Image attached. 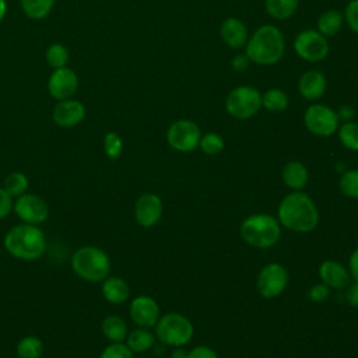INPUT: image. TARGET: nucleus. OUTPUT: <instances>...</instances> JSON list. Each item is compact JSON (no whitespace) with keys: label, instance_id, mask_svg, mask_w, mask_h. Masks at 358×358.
Instances as JSON below:
<instances>
[{"label":"nucleus","instance_id":"nucleus-1","mask_svg":"<svg viewBox=\"0 0 358 358\" xmlns=\"http://www.w3.org/2000/svg\"><path fill=\"white\" fill-rule=\"evenodd\" d=\"M250 63L257 66L277 64L285 53V39L281 29L273 24L259 27L245 45Z\"/></svg>","mask_w":358,"mask_h":358},{"label":"nucleus","instance_id":"nucleus-2","mask_svg":"<svg viewBox=\"0 0 358 358\" xmlns=\"http://www.w3.org/2000/svg\"><path fill=\"white\" fill-rule=\"evenodd\" d=\"M278 221L294 232H309L319 222V213L313 200L302 192L287 194L278 206Z\"/></svg>","mask_w":358,"mask_h":358},{"label":"nucleus","instance_id":"nucleus-3","mask_svg":"<svg viewBox=\"0 0 358 358\" xmlns=\"http://www.w3.org/2000/svg\"><path fill=\"white\" fill-rule=\"evenodd\" d=\"M3 245L13 257L31 262L45 255L46 236L38 225L21 222L6 232Z\"/></svg>","mask_w":358,"mask_h":358},{"label":"nucleus","instance_id":"nucleus-4","mask_svg":"<svg viewBox=\"0 0 358 358\" xmlns=\"http://www.w3.org/2000/svg\"><path fill=\"white\" fill-rule=\"evenodd\" d=\"M74 274L90 282H101L110 273V259L108 253L92 245L78 248L71 256Z\"/></svg>","mask_w":358,"mask_h":358},{"label":"nucleus","instance_id":"nucleus-5","mask_svg":"<svg viewBox=\"0 0 358 358\" xmlns=\"http://www.w3.org/2000/svg\"><path fill=\"white\" fill-rule=\"evenodd\" d=\"M280 235V222L270 214H253L241 224L242 239L255 248H270L277 243Z\"/></svg>","mask_w":358,"mask_h":358},{"label":"nucleus","instance_id":"nucleus-6","mask_svg":"<svg viewBox=\"0 0 358 358\" xmlns=\"http://www.w3.org/2000/svg\"><path fill=\"white\" fill-rule=\"evenodd\" d=\"M155 337L165 345L182 347L192 340L193 324L180 313H166L155 324Z\"/></svg>","mask_w":358,"mask_h":358},{"label":"nucleus","instance_id":"nucleus-7","mask_svg":"<svg viewBox=\"0 0 358 358\" xmlns=\"http://www.w3.org/2000/svg\"><path fill=\"white\" fill-rule=\"evenodd\" d=\"M262 109V94L252 85H238L229 91L225 98V110L229 116L246 120L253 117Z\"/></svg>","mask_w":358,"mask_h":358},{"label":"nucleus","instance_id":"nucleus-8","mask_svg":"<svg viewBox=\"0 0 358 358\" xmlns=\"http://www.w3.org/2000/svg\"><path fill=\"white\" fill-rule=\"evenodd\" d=\"M294 52L296 56L309 63H319L329 55L330 46L327 38L317 29H302L294 39Z\"/></svg>","mask_w":358,"mask_h":358},{"label":"nucleus","instance_id":"nucleus-9","mask_svg":"<svg viewBox=\"0 0 358 358\" xmlns=\"http://www.w3.org/2000/svg\"><path fill=\"white\" fill-rule=\"evenodd\" d=\"M303 123L308 131L317 137H329L334 134L340 126L336 110L324 103L309 105L303 113Z\"/></svg>","mask_w":358,"mask_h":358},{"label":"nucleus","instance_id":"nucleus-10","mask_svg":"<svg viewBox=\"0 0 358 358\" xmlns=\"http://www.w3.org/2000/svg\"><path fill=\"white\" fill-rule=\"evenodd\" d=\"M201 138L200 127L189 119L173 122L166 130L168 144L179 152H190L199 147Z\"/></svg>","mask_w":358,"mask_h":358},{"label":"nucleus","instance_id":"nucleus-11","mask_svg":"<svg viewBox=\"0 0 358 358\" xmlns=\"http://www.w3.org/2000/svg\"><path fill=\"white\" fill-rule=\"evenodd\" d=\"M13 211L21 220V222L39 225L48 220L49 207L48 203L38 194L24 193L17 197L13 206Z\"/></svg>","mask_w":358,"mask_h":358},{"label":"nucleus","instance_id":"nucleus-12","mask_svg":"<svg viewBox=\"0 0 358 358\" xmlns=\"http://www.w3.org/2000/svg\"><path fill=\"white\" fill-rule=\"evenodd\" d=\"M288 273L278 263L266 264L257 275V289L263 298L278 296L287 287Z\"/></svg>","mask_w":358,"mask_h":358},{"label":"nucleus","instance_id":"nucleus-13","mask_svg":"<svg viewBox=\"0 0 358 358\" xmlns=\"http://www.w3.org/2000/svg\"><path fill=\"white\" fill-rule=\"evenodd\" d=\"M78 90V77L69 67L55 69L48 80V91L56 101L71 98Z\"/></svg>","mask_w":358,"mask_h":358},{"label":"nucleus","instance_id":"nucleus-14","mask_svg":"<svg viewBox=\"0 0 358 358\" xmlns=\"http://www.w3.org/2000/svg\"><path fill=\"white\" fill-rule=\"evenodd\" d=\"M129 313L138 327L150 329L159 319V306L157 301L148 295H138L130 302Z\"/></svg>","mask_w":358,"mask_h":358},{"label":"nucleus","instance_id":"nucleus-15","mask_svg":"<svg viewBox=\"0 0 358 358\" xmlns=\"http://www.w3.org/2000/svg\"><path fill=\"white\" fill-rule=\"evenodd\" d=\"M85 117V106L73 98L59 101L52 110V120L56 126L71 129L80 124Z\"/></svg>","mask_w":358,"mask_h":358},{"label":"nucleus","instance_id":"nucleus-16","mask_svg":"<svg viewBox=\"0 0 358 358\" xmlns=\"http://www.w3.org/2000/svg\"><path fill=\"white\" fill-rule=\"evenodd\" d=\"M162 215V200L155 193L141 194L134 204V218L144 228L154 227Z\"/></svg>","mask_w":358,"mask_h":358},{"label":"nucleus","instance_id":"nucleus-17","mask_svg":"<svg viewBox=\"0 0 358 358\" xmlns=\"http://www.w3.org/2000/svg\"><path fill=\"white\" fill-rule=\"evenodd\" d=\"M327 90L326 76L319 70H308L298 80L299 95L306 101L320 99Z\"/></svg>","mask_w":358,"mask_h":358},{"label":"nucleus","instance_id":"nucleus-18","mask_svg":"<svg viewBox=\"0 0 358 358\" xmlns=\"http://www.w3.org/2000/svg\"><path fill=\"white\" fill-rule=\"evenodd\" d=\"M220 35L222 42L231 49L245 48L249 39V32L245 22L236 17H228L221 22Z\"/></svg>","mask_w":358,"mask_h":358},{"label":"nucleus","instance_id":"nucleus-19","mask_svg":"<svg viewBox=\"0 0 358 358\" xmlns=\"http://www.w3.org/2000/svg\"><path fill=\"white\" fill-rule=\"evenodd\" d=\"M319 275L329 288H344L350 284V271L336 260H326L319 267Z\"/></svg>","mask_w":358,"mask_h":358},{"label":"nucleus","instance_id":"nucleus-20","mask_svg":"<svg viewBox=\"0 0 358 358\" xmlns=\"http://www.w3.org/2000/svg\"><path fill=\"white\" fill-rule=\"evenodd\" d=\"M101 292L103 298L113 305L123 303L129 299L130 288L126 280L116 275H108L105 280H102Z\"/></svg>","mask_w":358,"mask_h":358},{"label":"nucleus","instance_id":"nucleus-21","mask_svg":"<svg viewBox=\"0 0 358 358\" xmlns=\"http://www.w3.org/2000/svg\"><path fill=\"white\" fill-rule=\"evenodd\" d=\"M308 178V169L299 161H289L282 169V180L294 192H301L306 186Z\"/></svg>","mask_w":358,"mask_h":358},{"label":"nucleus","instance_id":"nucleus-22","mask_svg":"<svg viewBox=\"0 0 358 358\" xmlns=\"http://www.w3.org/2000/svg\"><path fill=\"white\" fill-rule=\"evenodd\" d=\"M344 25V17H343V13L338 11V10H326L323 11L317 21H316V29L326 38H330V36H334L337 35L341 28Z\"/></svg>","mask_w":358,"mask_h":358},{"label":"nucleus","instance_id":"nucleus-23","mask_svg":"<svg viewBox=\"0 0 358 358\" xmlns=\"http://www.w3.org/2000/svg\"><path fill=\"white\" fill-rule=\"evenodd\" d=\"M101 331L110 343H123L129 334L126 322L117 315L106 316L101 323Z\"/></svg>","mask_w":358,"mask_h":358},{"label":"nucleus","instance_id":"nucleus-24","mask_svg":"<svg viewBox=\"0 0 358 358\" xmlns=\"http://www.w3.org/2000/svg\"><path fill=\"white\" fill-rule=\"evenodd\" d=\"M126 344L127 347L137 354L145 352L148 351L154 343H155V334L151 333L148 329L145 327H137L133 331H130L126 337Z\"/></svg>","mask_w":358,"mask_h":358},{"label":"nucleus","instance_id":"nucleus-25","mask_svg":"<svg viewBox=\"0 0 358 358\" xmlns=\"http://www.w3.org/2000/svg\"><path fill=\"white\" fill-rule=\"evenodd\" d=\"M298 6L299 0H264L267 14L277 21L291 18L296 13Z\"/></svg>","mask_w":358,"mask_h":358},{"label":"nucleus","instance_id":"nucleus-26","mask_svg":"<svg viewBox=\"0 0 358 358\" xmlns=\"http://www.w3.org/2000/svg\"><path fill=\"white\" fill-rule=\"evenodd\" d=\"M289 105L288 94L281 88H270L262 94V108L268 112H284Z\"/></svg>","mask_w":358,"mask_h":358},{"label":"nucleus","instance_id":"nucleus-27","mask_svg":"<svg viewBox=\"0 0 358 358\" xmlns=\"http://www.w3.org/2000/svg\"><path fill=\"white\" fill-rule=\"evenodd\" d=\"M43 351H45L43 343L36 336L22 337L15 347V352L18 358H41L43 355Z\"/></svg>","mask_w":358,"mask_h":358},{"label":"nucleus","instance_id":"nucleus-28","mask_svg":"<svg viewBox=\"0 0 358 358\" xmlns=\"http://www.w3.org/2000/svg\"><path fill=\"white\" fill-rule=\"evenodd\" d=\"M13 199H17L20 196H22L24 193H27L28 187H29V180L27 178L25 173L15 171L8 173L4 180H3V186H1Z\"/></svg>","mask_w":358,"mask_h":358},{"label":"nucleus","instance_id":"nucleus-29","mask_svg":"<svg viewBox=\"0 0 358 358\" xmlns=\"http://www.w3.org/2000/svg\"><path fill=\"white\" fill-rule=\"evenodd\" d=\"M55 0H21L24 14L31 20L45 18L53 8Z\"/></svg>","mask_w":358,"mask_h":358},{"label":"nucleus","instance_id":"nucleus-30","mask_svg":"<svg viewBox=\"0 0 358 358\" xmlns=\"http://www.w3.org/2000/svg\"><path fill=\"white\" fill-rule=\"evenodd\" d=\"M338 133V140L340 143L351 150V151H358V123L351 120L341 123L337 129Z\"/></svg>","mask_w":358,"mask_h":358},{"label":"nucleus","instance_id":"nucleus-31","mask_svg":"<svg viewBox=\"0 0 358 358\" xmlns=\"http://www.w3.org/2000/svg\"><path fill=\"white\" fill-rule=\"evenodd\" d=\"M45 59L50 67L60 69L66 67L69 63V50L62 43H52L45 53Z\"/></svg>","mask_w":358,"mask_h":358},{"label":"nucleus","instance_id":"nucleus-32","mask_svg":"<svg viewBox=\"0 0 358 358\" xmlns=\"http://www.w3.org/2000/svg\"><path fill=\"white\" fill-rule=\"evenodd\" d=\"M340 190L351 199H358V169L345 171L338 180Z\"/></svg>","mask_w":358,"mask_h":358},{"label":"nucleus","instance_id":"nucleus-33","mask_svg":"<svg viewBox=\"0 0 358 358\" xmlns=\"http://www.w3.org/2000/svg\"><path fill=\"white\" fill-rule=\"evenodd\" d=\"M103 151L108 158L117 159L123 152V140L119 133L108 131L103 137Z\"/></svg>","mask_w":358,"mask_h":358},{"label":"nucleus","instance_id":"nucleus-34","mask_svg":"<svg viewBox=\"0 0 358 358\" xmlns=\"http://www.w3.org/2000/svg\"><path fill=\"white\" fill-rule=\"evenodd\" d=\"M199 147L207 155H217L224 150V140L217 133H207L201 136Z\"/></svg>","mask_w":358,"mask_h":358},{"label":"nucleus","instance_id":"nucleus-35","mask_svg":"<svg viewBox=\"0 0 358 358\" xmlns=\"http://www.w3.org/2000/svg\"><path fill=\"white\" fill-rule=\"evenodd\" d=\"M99 358H134V352L124 343H110L102 350Z\"/></svg>","mask_w":358,"mask_h":358},{"label":"nucleus","instance_id":"nucleus-36","mask_svg":"<svg viewBox=\"0 0 358 358\" xmlns=\"http://www.w3.org/2000/svg\"><path fill=\"white\" fill-rule=\"evenodd\" d=\"M344 22L348 28L358 35V0H350L343 11Z\"/></svg>","mask_w":358,"mask_h":358},{"label":"nucleus","instance_id":"nucleus-37","mask_svg":"<svg viewBox=\"0 0 358 358\" xmlns=\"http://www.w3.org/2000/svg\"><path fill=\"white\" fill-rule=\"evenodd\" d=\"M329 291H330V288H329L326 284H315V285L309 289L308 298H309L312 302L319 303V302H323V301L327 299Z\"/></svg>","mask_w":358,"mask_h":358},{"label":"nucleus","instance_id":"nucleus-38","mask_svg":"<svg viewBox=\"0 0 358 358\" xmlns=\"http://www.w3.org/2000/svg\"><path fill=\"white\" fill-rule=\"evenodd\" d=\"M13 197L3 187H0V221L8 217V214L13 211Z\"/></svg>","mask_w":358,"mask_h":358},{"label":"nucleus","instance_id":"nucleus-39","mask_svg":"<svg viewBox=\"0 0 358 358\" xmlns=\"http://www.w3.org/2000/svg\"><path fill=\"white\" fill-rule=\"evenodd\" d=\"M187 358H218V355L206 345H197L187 352Z\"/></svg>","mask_w":358,"mask_h":358},{"label":"nucleus","instance_id":"nucleus-40","mask_svg":"<svg viewBox=\"0 0 358 358\" xmlns=\"http://www.w3.org/2000/svg\"><path fill=\"white\" fill-rule=\"evenodd\" d=\"M249 64H250V60H249V57L246 56V53H238V55H235L234 57H232V60H231V66H232V69L235 70V71H245L248 67H249Z\"/></svg>","mask_w":358,"mask_h":358},{"label":"nucleus","instance_id":"nucleus-41","mask_svg":"<svg viewBox=\"0 0 358 358\" xmlns=\"http://www.w3.org/2000/svg\"><path fill=\"white\" fill-rule=\"evenodd\" d=\"M336 113H337L338 120L343 122V123L351 122V120L354 119V116H355V110H354V108H352L351 105H341V106L336 110Z\"/></svg>","mask_w":358,"mask_h":358},{"label":"nucleus","instance_id":"nucleus-42","mask_svg":"<svg viewBox=\"0 0 358 358\" xmlns=\"http://www.w3.org/2000/svg\"><path fill=\"white\" fill-rule=\"evenodd\" d=\"M345 298H347V301H348V303L351 306L358 308V282L357 281H354L352 284L347 285Z\"/></svg>","mask_w":358,"mask_h":358},{"label":"nucleus","instance_id":"nucleus-43","mask_svg":"<svg viewBox=\"0 0 358 358\" xmlns=\"http://www.w3.org/2000/svg\"><path fill=\"white\" fill-rule=\"evenodd\" d=\"M350 275L358 282V248L350 256Z\"/></svg>","mask_w":358,"mask_h":358},{"label":"nucleus","instance_id":"nucleus-44","mask_svg":"<svg viewBox=\"0 0 358 358\" xmlns=\"http://www.w3.org/2000/svg\"><path fill=\"white\" fill-rule=\"evenodd\" d=\"M171 358H187V351L182 350L180 347H175V350L171 354Z\"/></svg>","mask_w":358,"mask_h":358},{"label":"nucleus","instance_id":"nucleus-45","mask_svg":"<svg viewBox=\"0 0 358 358\" xmlns=\"http://www.w3.org/2000/svg\"><path fill=\"white\" fill-rule=\"evenodd\" d=\"M6 11H7V3H6V0H0V22L3 21V18L6 15Z\"/></svg>","mask_w":358,"mask_h":358}]
</instances>
